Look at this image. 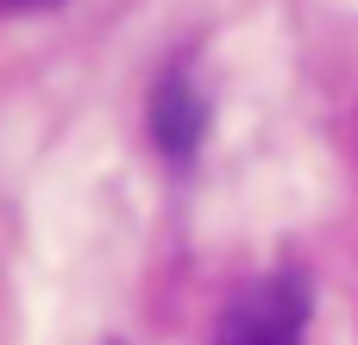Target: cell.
I'll list each match as a JSON object with an SVG mask.
<instances>
[{"label":"cell","mask_w":358,"mask_h":345,"mask_svg":"<svg viewBox=\"0 0 358 345\" xmlns=\"http://www.w3.org/2000/svg\"><path fill=\"white\" fill-rule=\"evenodd\" d=\"M302 327H308V277L277 270V277H258L245 295H233L220 321V345H302Z\"/></svg>","instance_id":"6da1fadb"},{"label":"cell","mask_w":358,"mask_h":345,"mask_svg":"<svg viewBox=\"0 0 358 345\" xmlns=\"http://www.w3.org/2000/svg\"><path fill=\"white\" fill-rule=\"evenodd\" d=\"M151 138H157V151L170 163H189L201 151V138H208V94L195 88V75L182 63L164 69L157 88H151Z\"/></svg>","instance_id":"7a4b0ae2"},{"label":"cell","mask_w":358,"mask_h":345,"mask_svg":"<svg viewBox=\"0 0 358 345\" xmlns=\"http://www.w3.org/2000/svg\"><path fill=\"white\" fill-rule=\"evenodd\" d=\"M38 6H57V0H0V13H38Z\"/></svg>","instance_id":"3957f363"}]
</instances>
